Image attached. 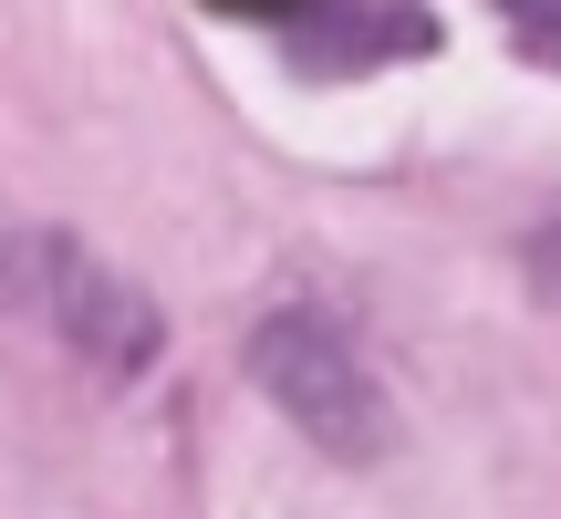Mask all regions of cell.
Returning <instances> with one entry per match:
<instances>
[{
    "label": "cell",
    "mask_w": 561,
    "mask_h": 519,
    "mask_svg": "<svg viewBox=\"0 0 561 519\" xmlns=\"http://www.w3.org/2000/svg\"><path fill=\"white\" fill-rule=\"evenodd\" d=\"M250 384H261L322 458L375 468L385 447H396V405H385L375 364H364L322 312H271L261 333H250Z\"/></svg>",
    "instance_id": "obj_1"
},
{
    "label": "cell",
    "mask_w": 561,
    "mask_h": 519,
    "mask_svg": "<svg viewBox=\"0 0 561 519\" xmlns=\"http://www.w3.org/2000/svg\"><path fill=\"white\" fill-rule=\"evenodd\" d=\"M62 333L73 343H94L104 364H115V374H136L146 354H157V312H146L136 291H125L115 270H94V260H62Z\"/></svg>",
    "instance_id": "obj_2"
},
{
    "label": "cell",
    "mask_w": 561,
    "mask_h": 519,
    "mask_svg": "<svg viewBox=\"0 0 561 519\" xmlns=\"http://www.w3.org/2000/svg\"><path fill=\"white\" fill-rule=\"evenodd\" d=\"M520 270H530V301H551V312H561V219L520 240Z\"/></svg>",
    "instance_id": "obj_3"
}]
</instances>
